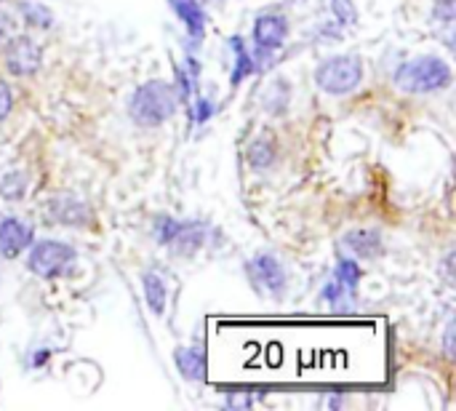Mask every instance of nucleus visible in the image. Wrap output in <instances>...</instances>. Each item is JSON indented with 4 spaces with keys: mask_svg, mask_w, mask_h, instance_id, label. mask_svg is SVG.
Masks as SVG:
<instances>
[{
    "mask_svg": "<svg viewBox=\"0 0 456 411\" xmlns=\"http://www.w3.org/2000/svg\"><path fill=\"white\" fill-rule=\"evenodd\" d=\"M176 107H179L176 91L166 80H147L128 99V115L142 128L163 126L176 112Z\"/></svg>",
    "mask_w": 456,
    "mask_h": 411,
    "instance_id": "nucleus-1",
    "label": "nucleus"
},
{
    "mask_svg": "<svg viewBox=\"0 0 456 411\" xmlns=\"http://www.w3.org/2000/svg\"><path fill=\"white\" fill-rule=\"evenodd\" d=\"M395 86L406 94H436L452 86V64L441 56L425 53L409 59L395 72Z\"/></svg>",
    "mask_w": 456,
    "mask_h": 411,
    "instance_id": "nucleus-2",
    "label": "nucleus"
},
{
    "mask_svg": "<svg viewBox=\"0 0 456 411\" xmlns=\"http://www.w3.org/2000/svg\"><path fill=\"white\" fill-rule=\"evenodd\" d=\"M206 238H208V225L200 219L179 222L166 214L155 219V241L171 249L176 257H195L206 246Z\"/></svg>",
    "mask_w": 456,
    "mask_h": 411,
    "instance_id": "nucleus-3",
    "label": "nucleus"
},
{
    "mask_svg": "<svg viewBox=\"0 0 456 411\" xmlns=\"http://www.w3.org/2000/svg\"><path fill=\"white\" fill-rule=\"evenodd\" d=\"M363 80V62L355 53H337L329 56L318 64L315 70V83L321 91L331 96H345L353 94Z\"/></svg>",
    "mask_w": 456,
    "mask_h": 411,
    "instance_id": "nucleus-4",
    "label": "nucleus"
},
{
    "mask_svg": "<svg viewBox=\"0 0 456 411\" xmlns=\"http://www.w3.org/2000/svg\"><path fill=\"white\" fill-rule=\"evenodd\" d=\"M77 251L61 241H40L27 254V270L43 281H56L72 273Z\"/></svg>",
    "mask_w": 456,
    "mask_h": 411,
    "instance_id": "nucleus-5",
    "label": "nucleus"
},
{
    "mask_svg": "<svg viewBox=\"0 0 456 411\" xmlns=\"http://www.w3.org/2000/svg\"><path fill=\"white\" fill-rule=\"evenodd\" d=\"M40 62H43V51L29 35H16L5 43V67L11 75L16 78L35 75L40 70Z\"/></svg>",
    "mask_w": 456,
    "mask_h": 411,
    "instance_id": "nucleus-6",
    "label": "nucleus"
},
{
    "mask_svg": "<svg viewBox=\"0 0 456 411\" xmlns=\"http://www.w3.org/2000/svg\"><path fill=\"white\" fill-rule=\"evenodd\" d=\"M246 270H248L254 286H259L262 292H267L273 297H281L286 292L289 278H286V270H283V265H281L278 257H273V254H256L246 265Z\"/></svg>",
    "mask_w": 456,
    "mask_h": 411,
    "instance_id": "nucleus-7",
    "label": "nucleus"
},
{
    "mask_svg": "<svg viewBox=\"0 0 456 411\" xmlns=\"http://www.w3.org/2000/svg\"><path fill=\"white\" fill-rule=\"evenodd\" d=\"M35 241V233L29 225H24L16 217H5L0 219V257L3 259H13L21 251H27Z\"/></svg>",
    "mask_w": 456,
    "mask_h": 411,
    "instance_id": "nucleus-8",
    "label": "nucleus"
},
{
    "mask_svg": "<svg viewBox=\"0 0 456 411\" xmlns=\"http://www.w3.org/2000/svg\"><path fill=\"white\" fill-rule=\"evenodd\" d=\"M289 35V19L283 13H259L254 21V43L265 51H278L286 43Z\"/></svg>",
    "mask_w": 456,
    "mask_h": 411,
    "instance_id": "nucleus-9",
    "label": "nucleus"
},
{
    "mask_svg": "<svg viewBox=\"0 0 456 411\" xmlns=\"http://www.w3.org/2000/svg\"><path fill=\"white\" fill-rule=\"evenodd\" d=\"M48 219L64 227H88L91 225V211L83 201L72 198V195H56L48 203Z\"/></svg>",
    "mask_w": 456,
    "mask_h": 411,
    "instance_id": "nucleus-10",
    "label": "nucleus"
},
{
    "mask_svg": "<svg viewBox=\"0 0 456 411\" xmlns=\"http://www.w3.org/2000/svg\"><path fill=\"white\" fill-rule=\"evenodd\" d=\"M342 246L353 259H379L385 254V238L379 230H350L342 238Z\"/></svg>",
    "mask_w": 456,
    "mask_h": 411,
    "instance_id": "nucleus-11",
    "label": "nucleus"
},
{
    "mask_svg": "<svg viewBox=\"0 0 456 411\" xmlns=\"http://www.w3.org/2000/svg\"><path fill=\"white\" fill-rule=\"evenodd\" d=\"M168 3H171L174 13L182 19L190 40L192 43H200L203 35H206V13H203L200 3L198 0H168Z\"/></svg>",
    "mask_w": 456,
    "mask_h": 411,
    "instance_id": "nucleus-12",
    "label": "nucleus"
},
{
    "mask_svg": "<svg viewBox=\"0 0 456 411\" xmlns=\"http://www.w3.org/2000/svg\"><path fill=\"white\" fill-rule=\"evenodd\" d=\"M174 364L179 374L187 382H203L206 380V353L203 348H176L174 350Z\"/></svg>",
    "mask_w": 456,
    "mask_h": 411,
    "instance_id": "nucleus-13",
    "label": "nucleus"
},
{
    "mask_svg": "<svg viewBox=\"0 0 456 411\" xmlns=\"http://www.w3.org/2000/svg\"><path fill=\"white\" fill-rule=\"evenodd\" d=\"M142 286H144V300L152 316H163L166 313V302H168V286L166 278L158 270H147L142 275Z\"/></svg>",
    "mask_w": 456,
    "mask_h": 411,
    "instance_id": "nucleus-14",
    "label": "nucleus"
},
{
    "mask_svg": "<svg viewBox=\"0 0 456 411\" xmlns=\"http://www.w3.org/2000/svg\"><path fill=\"white\" fill-rule=\"evenodd\" d=\"M230 48L235 53V67H232V75H230V83L232 86H240L246 78H251L256 72V64H254V56L251 51L246 48V40L240 35L230 37Z\"/></svg>",
    "mask_w": 456,
    "mask_h": 411,
    "instance_id": "nucleus-15",
    "label": "nucleus"
},
{
    "mask_svg": "<svg viewBox=\"0 0 456 411\" xmlns=\"http://www.w3.org/2000/svg\"><path fill=\"white\" fill-rule=\"evenodd\" d=\"M246 160H248V166L254 169V171H267V169H273L275 166V160H278V147H275V142H270V139H254L251 144H248V150H246Z\"/></svg>",
    "mask_w": 456,
    "mask_h": 411,
    "instance_id": "nucleus-16",
    "label": "nucleus"
},
{
    "mask_svg": "<svg viewBox=\"0 0 456 411\" xmlns=\"http://www.w3.org/2000/svg\"><path fill=\"white\" fill-rule=\"evenodd\" d=\"M361 278H363V270H361V265H358L353 257H342V259L337 262V267H334V281H339L350 294H355Z\"/></svg>",
    "mask_w": 456,
    "mask_h": 411,
    "instance_id": "nucleus-17",
    "label": "nucleus"
},
{
    "mask_svg": "<svg viewBox=\"0 0 456 411\" xmlns=\"http://www.w3.org/2000/svg\"><path fill=\"white\" fill-rule=\"evenodd\" d=\"M27 185H29V179L24 171H5L0 179V198L3 201H21L27 193Z\"/></svg>",
    "mask_w": 456,
    "mask_h": 411,
    "instance_id": "nucleus-18",
    "label": "nucleus"
},
{
    "mask_svg": "<svg viewBox=\"0 0 456 411\" xmlns=\"http://www.w3.org/2000/svg\"><path fill=\"white\" fill-rule=\"evenodd\" d=\"M24 21L32 27H51V13L40 3H29L24 5Z\"/></svg>",
    "mask_w": 456,
    "mask_h": 411,
    "instance_id": "nucleus-19",
    "label": "nucleus"
},
{
    "mask_svg": "<svg viewBox=\"0 0 456 411\" xmlns=\"http://www.w3.org/2000/svg\"><path fill=\"white\" fill-rule=\"evenodd\" d=\"M192 86H195V80L187 75V70L184 67H176V99L182 102V104H190V96H192Z\"/></svg>",
    "mask_w": 456,
    "mask_h": 411,
    "instance_id": "nucleus-20",
    "label": "nucleus"
},
{
    "mask_svg": "<svg viewBox=\"0 0 456 411\" xmlns=\"http://www.w3.org/2000/svg\"><path fill=\"white\" fill-rule=\"evenodd\" d=\"M211 115H214V102H211L208 96H198L195 104H192V120H195L198 126H206Z\"/></svg>",
    "mask_w": 456,
    "mask_h": 411,
    "instance_id": "nucleus-21",
    "label": "nucleus"
},
{
    "mask_svg": "<svg viewBox=\"0 0 456 411\" xmlns=\"http://www.w3.org/2000/svg\"><path fill=\"white\" fill-rule=\"evenodd\" d=\"M347 294H350V292H347L339 281H329V284L323 286V292H321V300L329 302V305H339V302L347 300Z\"/></svg>",
    "mask_w": 456,
    "mask_h": 411,
    "instance_id": "nucleus-22",
    "label": "nucleus"
},
{
    "mask_svg": "<svg viewBox=\"0 0 456 411\" xmlns=\"http://www.w3.org/2000/svg\"><path fill=\"white\" fill-rule=\"evenodd\" d=\"M259 399L262 396H254V393H230L224 399V404H227V409H251Z\"/></svg>",
    "mask_w": 456,
    "mask_h": 411,
    "instance_id": "nucleus-23",
    "label": "nucleus"
},
{
    "mask_svg": "<svg viewBox=\"0 0 456 411\" xmlns=\"http://www.w3.org/2000/svg\"><path fill=\"white\" fill-rule=\"evenodd\" d=\"M331 8L337 13V19L342 24H355V8H353V0H331Z\"/></svg>",
    "mask_w": 456,
    "mask_h": 411,
    "instance_id": "nucleus-24",
    "label": "nucleus"
},
{
    "mask_svg": "<svg viewBox=\"0 0 456 411\" xmlns=\"http://www.w3.org/2000/svg\"><path fill=\"white\" fill-rule=\"evenodd\" d=\"M433 16L438 21H444V27H452L454 24V0H436Z\"/></svg>",
    "mask_w": 456,
    "mask_h": 411,
    "instance_id": "nucleus-25",
    "label": "nucleus"
},
{
    "mask_svg": "<svg viewBox=\"0 0 456 411\" xmlns=\"http://www.w3.org/2000/svg\"><path fill=\"white\" fill-rule=\"evenodd\" d=\"M11 107H13V94H11L8 83L0 80V120L11 112Z\"/></svg>",
    "mask_w": 456,
    "mask_h": 411,
    "instance_id": "nucleus-26",
    "label": "nucleus"
},
{
    "mask_svg": "<svg viewBox=\"0 0 456 411\" xmlns=\"http://www.w3.org/2000/svg\"><path fill=\"white\" fill-rule=\"evenodd\" d=\"M48 358H51V350H35L29 356V364H32V369H43Z\"/></svg>",
    "mask_w": 456,
    "mask_h": 411,
    "instance_id": "nucleus-27",
    "label": "nucleus"
},
{
    "mask_svg": "<svg viewBox=\"0 0 456 411\" xmlns=\"http://www.w3.org/2000/svg\"><path fill=\"white\" fill-rule=\"evenodd\" d=\"M446 353L449 358H454V318H449V326H446Z\"/></svg>",
    "mask_w": 456,
    "mask_h": 411,
    "instance_id": "nucleus-28",
    "label": "nucleus"
},
{
    "mask_svg": "<svg viewBox=\"0 0 456 411\" xmlns=\"http://www.w3.org/2000/svg\"><path fill=\"white\" fill-rule=\"evenodd\" d=\"M345 401H347L345 396H329V399H326L329 409H342V407H345Z\"/></svg>",
    "mask_w": 456,
    "mask_h": 411,
    "instance_id": "nucleus-29",
    "label": "nucleus"
},
{
    "mask_svg": "<svg viewBox=\"0 0 456 411\" xmlns=\"http://www.w3.org/2000/svg\"><path fill=\"white\" fill-rule=\"evenodd\" d=\"M8 29H11V19L5 13H0V40L8 35Z\"/></svg>",
    "mask_w": 456,
    "mask_h": 411,
    "instance_id": "nucleus-30",
    "label": "nucleus"
},
{
    "mask_svg": "<svg viewBox=\"0 0 456 411\" xmlns=\"http://www.w3.org/2000/svg\"><path fill=\"white\" fill-rule=\"evenodd\" d=\"M214 3H224V0H214Z\"/></svg>",
    "mask_w": 456,
    "mask_h": 411,
    "instance_id": "nucleus-31",
    "label": "nucleus"
}]
</instances>
